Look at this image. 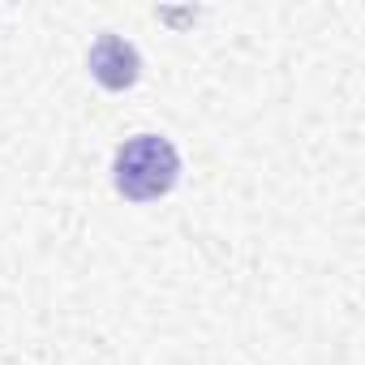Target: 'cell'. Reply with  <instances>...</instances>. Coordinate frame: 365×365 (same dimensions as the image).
<instances>
[{
	"mask_svg": "<svg viewBox=\"0 0 365 365\" xmlns=\"http://www.w3.org/2000/svg\"><path fill=\"white\" fill-rule=\"evenodd\" d=\"M180 180V155L172 146V138L163 133H133L116 146L112 159V185L125 202H159L176 190Z\"/></svg>",
	"mask_w": 365,
	"mask_h": 365,
	"instance_id": "1",
	"label": "cell"
},
{
	"mask_svg": "<svg viewBox=\"0 0 365 365\" xmlns=\"http://www.w3.org/2000/svg\"><path fill=\"white\" fill-rule=\"evenodd\" d=\"M86 69H91V78H95L103 91H129V86H138V78H142V56H138V48H133L125 35L103 31V35L91 43V52H86Z\"/></svg>",
	"mask_w": 365,
	"mask_h": 365,
	"instance_id": "2",
	"label": "cell"
}]
</instances>
